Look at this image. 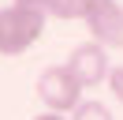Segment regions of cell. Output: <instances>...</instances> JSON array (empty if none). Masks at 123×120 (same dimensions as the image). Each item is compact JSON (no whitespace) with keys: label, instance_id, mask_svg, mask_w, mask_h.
I'll return each mask as SVG.
<instances>
[{"label":"cell","instance_id":"cell-1","mask_svg":"<svg viewBox=\"0 0 123 120\" xmlns=\"http://www.w3.org/2000/svg\"><path fill=\"white\" fill-rule=\"evenodd\" d=\"M45 8L41 4H11L0 8V56H23L45 38Z\"/></svg>","mask_w":123,"mask_h":120},{"label":"cell","instance_id":"cell-2","mask_svg":"<svg viewBox=\"0 0 123 120\" xmlns=\"http://www.w3.org/2000/svg\"><path fill=\"white\" fill-rule=\"evenodd\" d=\"M34 90H37V101L45 105V109H52V112H75L78 105H82V90L86 86L71 75L67 64H52V68H45V71L37 75Z\"/></svg>","mask_w":123,"mask_h":120},{"label":"cell","instance_id":"cell-3","mask_svg":"<svg viewBox=\"0 0 123 120\" xmlns=\"http://www.w3.org/2000/svg\"><path fill=\"white\" fill-rule=\"evenodd\" d=\"M90 41L105 45V49H123V4L119 0H90L82 15Z\"/></svg>","mask_w":123,"mask_h":120},{"label":"cell","instance_id":"cell-4","mask_svg":"<svg viewBox=\"0 0 123 120\" xmlns=\"http://www.w3.org/2000/svg\"><path fill=\"white\" fill-rule=\"evenodd\" d=\"M67 68H71V75H75L86 90H90V86H101V82H108V75H112L108 49H105V45H97V41H82V45H75V49H71V56H67Z\"/></svg>","mask_w":123,"mask_h":120},{"label":"cell","instance_id":"cell-5","mask_svg":"<svg viewBox=\"0 0 123 120\" xmlns=\"http://www.w3.org/2000/svg\"><path fill=\"white\" fill-rule=\"evenodd\" d=\"M86 4H90V0H41L45 15H52V19H63V22L82 19V15H86Z\"/></svg>","mask_w":123,"mask_h":120},{"label":"cell","instance_id":"cell-6","mask_svg":"<svg viewBox=\"0 0 123 120\" xmlns=\"http://www.w3.org/2000/svg\"><path fill=\"white\" fill-rule=\"evenodd\" d=\"M71 120H112V109L101 101H82L75 112H71Z\"/></svg>","mask_w":123,"mask_h":120},{"label":"cell","instance_id":"cell-7","mask_svg":"<svg viewBox=\"0 0 123 120\" xmlns=\"http://www.w3.org/2000/svg\"><path fill=\"white\" fill-rule=\"evenodd\" d=\"M108 90H112V98L123 105V64L112 68V75H108Z\"/></svg>","mask_w":123,"mask_h":120},{"label":"cell","instance_id":"cell-8","mask_svg":"<svg viewBox=\"0 0 123 120\" xmlns=\"http://www.w3.org/2000/svg\"><path fill=\"white\" fill-rule=\"evenodd\" d=\"M34 120H67V112H52V109H45V112H37Z\"/></svg>","mask_w":123,"mask_h":120},{"label":"cell","instance_id":"cell-9","mask_svg":"<svg viewBox=\"0 0 123 120\" xmlns=\"http://www.w3.org/2000/svg\"><path fill=\"white\" fill-rule=\"evenodd\" d=\"M19 4H41V0H19Z\"/></svg>","mask_w":123,"mask_h":120}]
</instances>
